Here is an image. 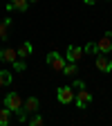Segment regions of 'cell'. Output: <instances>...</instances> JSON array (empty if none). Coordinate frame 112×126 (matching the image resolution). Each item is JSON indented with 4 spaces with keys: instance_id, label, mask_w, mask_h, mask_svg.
Returning a JSON list of instances; mask_svg holds the SVG:
<instances>
[{
    "instance_id": "obj_1",
    "label": "cell",
    "mask_w": 112,
    "mask_h": 126,
    "mask_svg": "<svg viewBox=\"0 0 112 126\" xmlns=\"http://www.w3.org/2000/svg\"><path fill=\"white\" fill-rule=\"evenodd\" d=\"M5 106L11 110V113L18 115L20 122H27V110L23 108V99H20V94H18V92H9L7 97H5Z\"/></svg>"
},
{
    "instance_id": "obj_2",
    "label": "cell",
    "mask_w": 112,
    "mask_h": 126,
    "mask_svg": "<svg viewBox=\"0 0 112 126\" xmlns=\"http://www.w3.org/2000/svg\"><path fill=\"white\" fill-rule=\"evenodd\" d=\"M45 61H47V65H50V68H54L56 72H61V70H63V65L67 63V59L63 56V54H58L56 50L47 54V56H45Z\"/></svg>"
},
{
    "instance_id": "obj_3",
    "label": "cell",
    "mask_w": 112,
    "mask_h": 126,
    "mask_svg": "<svg viewBox=\"0 0 112 126\" xmlns=\"http://www.w3.org/2000/svg\"><path fill=\"white\" fill-rule=\"evenodd\" d=\"M74 104H76V108H87V106L92 104V94H90V90L81 88V90L74 94Z\"/></svg>"
},
{
    "instance_id": "obj_4",
    "label": "cell",
    "mask_w": 112,
    "mask_h": 126,
    "mask_svg": "<svg viewBox=\"0 0 112 126\" xmlns=\"http://www.w3.org/2000/svg\"><path fill=\"white\" fill-rule=\"evenodd\" d=\"M56 99L61 104H72L74 101V92H72V86H61L56 90Z\"/></svg>"
},
{
    "instance_id": "obj_5",
    "label": "cell",
    "mask_w": 112,
    "mask_h": 126,
    "mask_svg": "<svg viewBox=\"0 0 112 126\" xmlns=\"http://www.w3.org/2000/svg\"><path fill=\"white\" fill-rule=\"evenodd\" d=\"M97 45H99V54H108L112 50V32H105V34L97 41Z\"/></svg>"
},
{
    "instance_id": "obj_6",
    "label": "cell",
    "mask_w": 112,
    "mask_h": 126,
    "mask_svg": "<svg viewBox=\"0 0 112 126\" xmlns=\"http://www.w3.org/2000/svg\"><path fill=\"white\" fill-rule=\"evenodd\" d=\"M94 63H97V70L99 72H112V61L105 56V54H97V61H94Z\"/></svg>"
},
{
    "instance_id": "obj_7",
    "label": "cell",
    "mask_w": 112,
    "mask_h": 126,
    "mask_svg": "<svg viewBox=\"0 0 112 126\" xmlns=\"http://www.w3.org/2000/svg\"><path fill=\"white\" fill-rule=\"evenodd\" d=\"M81 56H83V47H78V45H70L67 52H65V59L72 61V63H78Z\"/></svg>"
},
{
    "instance_id": "obj_8",
    "label": "cell",
    "mask_w": 112,
    "mask_h": 126,
    "mask_svg": "<svg viewBox=\"0 0 112 126\" xmlns=\"http://www.w3.org/2000/svg\"><path fill=\"white\" fill-rule=\"evenodd\" d=\"M27 7H29V0H9L7 2V11H13V9L27 11Z\"/></svg>"
},
{
    "instance_id": "obj_9",
    "label": "cell",
    "mask_w": 112,
    "mask_h": 126,
    "mask_svg": "<svg viewBox=\"0 0 112 126\" xmlns=\"http://www.w3.org/2000/svg\"><path fill=\"white\" fill-rule=\"evenodd\" d=\"M16 59H18V52H16V50H11V47L0 50V61H5V63H13Z\"/></svg>"
},
{
    "instance_id": "obj_10",
    "label": "cell",
    "mask_w": 112,
    "mask_h": 126,
    "mask_svg": "<svg viewBox=\"0 0 112 126\" xmlns=\"http://www.w3.org/2000/svg\"><path fill=\"white\" fill-rule=\"evenodd\" d=\"M23 108L27 110V113H38V99L36 97H27L23 101Z\"/></svg>"
},
{
    "instance_id": "obj_11",
    "label": "cell",
    "mask_w": 112,
    "mask_h": 126,
    "mask_svg": "<svg viewBox=\"0 0 112 126\" xmlns=\"http://www.w3.org/2000/svg\"><path fill=\"white\" fill-rule=\"evenodd\" d=\"M9 25H11L9 18L0 20V41H7V38H9Z\"/></svg>"
},
{
    "instance_id": "obj_12",
    "label": "cell",
    "mask_w": 112,
    "mask_h": 126,
    "mask_svg": "<svg viewBox=\"0 0 112 126\" xmlns=\"http://www.w3.org/2000/svg\"><path fill=\"white\" fill-rule=\"evenodd\" d=\"M16 52H18V59H27V56L31 54V43H29V41H25V43L18 47V50H16Z\"/></svg>"
},
{
    "instance_id": "obj_13",
    "label": "cell",
    "mask_w": 112,
    "mask_h": 126,
    "mask_svg": "<svg viewBox=\"0 0 112 126\" xmlns=\"http://www.w3.org/2000/svg\"><path fill=\"white\" fill-rule=\"evenodd\" d=\"M63 74H65V77H74L78 70H76V63H72V61H67L65 63V65H63V70H61Z\"/></svg>"
},
{
    "instance_id": "obj_14",
    "label": "cell",
    "mask_w": 112,
    "mask_h": 126,
    "mask_svg": "<svg viewBox=\"0 0 112 126\" xmlns=\"http://www.w3.org/2000/svg\"><path fill=\"white\" fill-rule=\"evenodd\" d=\"M9 117H11V110L5 106V108H0V126H7L9 124Z\"/></svg>"
},
{
    "instance_id": "obj_15",
    "label": "cell",
    "mask_w": 112,
    "mask_h": 126,
    "mask_svg": "<svg viewBox=\"0 0 112 126\" xmlns=\"http://www.w3.org/2000/svg\"><path fill=\"white\" fill-rule=\"evenodd\" d=\"M11 81H13L11 72H9V70H0V86H9Z\"/></svg>"
},
{
    "instance_id": "obj_16",
    "label": "cell",
    "mask_w": 112,
    "mask_h": 126,
    "mask_svg": "<svg viewBox=\"0 0 112 126\" xmlns=\"http://www.w3.org/2000/svg\"><path fill=\"white\" fill-rule=\"evenodd\" d=\"M83 54H99V45H97V41H90V43L83 47Z\"/></svg>"
},
{
    "instance_id": "obj_17",
    "label": "cell",
    "mask_w": 112,
    "mask_h": 126,
    "mask_svg": "<svg viewBox=\"0 0 112 126\" xmlns=\"http://www.w3.org/2000/svg\"><path fill=\"white\" fill-rule=\"evenodd\" d=\"M11 65H13V70H16V72H25V68H27L23 59H16V61L11 63Z\"/></svg>"
},
{
    "instance_id": "obj_18",
    "label": "cell",
    "mask_w": 112,
    "mask_h": 126,
    "mask_svg": "<svg viewBox=\"0 0 112 126\" xmlns=\"http://www.w3.org/2000/svg\"><path fill=\"white\" fill-rule=\"evenodd\" d=\"M29 124H31V126H40V124H43V117H40L38 113H34V117L29 119Z\"/></svg>"
},
{
    "instance_id": "obj_19",
    "label": "cell",
    "mask_w": 112,
    "mask_h": 126,
    "mask_svg": "<svg viewBox=\"0 0 112 126\" xmlns=\"http://www.w3.org/2000/svg\"><path fill=\"white\" fill-rule=\"evenodd\" d=\"M74 88H76V90H81V88H85V83H83V81H74Z\"/></svg>"
},
{
    "instance_id": "obj_20",
    "label": "cell",
    "mask_w": 112,
    "mask_h": 126,
    "mask_svg": "<svg viewBox=\"0 0 112 126\" xmlns=\"http://www.w3.org/2000/svg\"><path fill=\"white\" fill-rule=\"evenodd\" d=\"M83 2H85V5H94V2H97V0H83Z\"/></svg>"
},
{
    "instance_id": "obj_21",
    "label": "cell",
    "mask_w": 112,
    "mask_h": 126,
    "mask_svg": "<svg viewBox=\"0 0 112 126\" xmlns=\"http://www.w3.org/2000/svg\"><path fill=\"white\" fill-rule=\"evenodd\" d=\"M31 2H38V0H29V5H31Z\"/></svg>"
}]
</instances>
